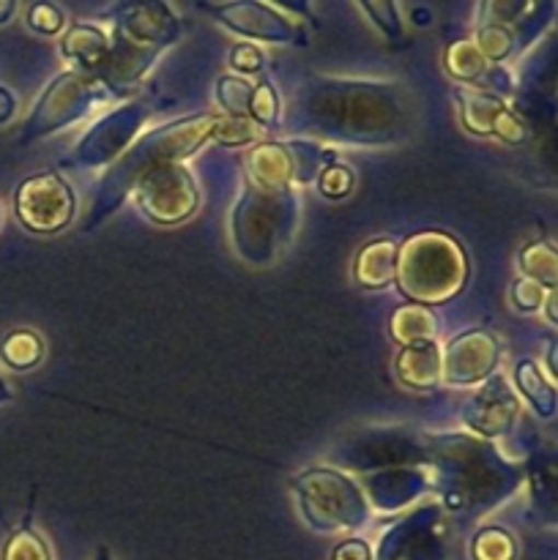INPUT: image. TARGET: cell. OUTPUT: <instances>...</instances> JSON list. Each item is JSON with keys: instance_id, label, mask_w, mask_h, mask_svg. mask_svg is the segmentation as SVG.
I'll list each match as a JSON object with an SVG mask.
<instances>
[{"instance_id": "21", "label": "cell", "mask_w": 558, "mask_h": 560, "mask_svg": "<svg viewBox=\"0 0 558 560\" xmlns=\"http://www.w3.org/2000/svg\"><path fill=\"white\" fill-rule=\"evenodd\" d=\"M443 66H446V74L452 80L463 82V85L481 88L485 85L487 74H490V66L481 52L476 49L474 38H457L446 47V55H443Z\"/></svg>"}, {"instance_id": "33", "label": "cell", "mask_w": 558, "mask_h": 560, "mask_svg": "<svg viewBox=\"0 0 558 560\" xmlns=\"http://www.w3.org/2000/svg\"><path fill=\"white\" fill-rule=\"evenodd\" d=\"M315 184L326 200H342V197H348L350 191H353L356 175L348 164H342L337 159V162H332L321 175H317Z\"/></svg>"}, {"instance_id": "30", "label": "cell", "mask_w": 558, "mask_h": 560, "mask_svg": "<svg viewBox=\"0 0 558 560\" xmlns=\"http://www.w3.org/2000/svg\"><path fill=\"white\" fill-rule=\"evenodd\" d=\"M0 560H53V552H49V545L38 530H33L31 525H22L3 545Z\"/></svg>"}, {"instance_id": "41", "label": "cell", "mask_w": 558, "mask_h": 560, "mask_svg": "<svg viewBox=\"0 0 558 560\" xmlns=\"http://www.w3.org/2000/svg\"><path fill=\"white\" fill-rule=\"evenodd\" d=\"M556 306H558V290H550V293L545 295V304H542V310H545V317L550 326H556Z\"/></svg>"}, {"instance_id": "38", "label": "cell", "mask_w": 558, "mask_h": 560, "mask_svg": "<svg viewBox=\"0 0 558 560\" xmlns=\"http://www.w3.org/2000/svg\"><path fill=\"white\" fill-rule=\"evenodd\" d=\"M332 560H372V550L364 539H345L334 547Z\"/></svg>"}, {"instance_id": "29", "label": "cell", "mask_w": 558, "mask_h": 560, "mask_svg": "<svg viewBox=\"0 0 558 560\" xmlns=\"http://www.w3.org/2000/svg\"><path fill=\"white\" fill-rule=\"evenodd\" d=\"M217 104L224 109V118H246L252 96V82L239 74H222L217 80Z\"/></svg>"}, {"instance_id": "11", "label": "cell", "mask_w": 558, "mask_h": 560, "mask_svg": "<svg viewBox=\"0 0 558 560\" xmlns=\"http://www.w3.org/2000/svg\"><path fill=\"white\" fill-rule=\"evenodd\" d=\"M206 11L219 25L249 42L295 44V47L306 44L304 27L263 0H224V3H208Z\"/></svg>"}, {"instance_id": "28", "label": "cell", "mask_w": 558, "mask_h": 560, "mask_svg": "<svg viewBox=\"0 0 558 560\" xmlns=\"http://www.w3.org/2000/svg\"><path fill=\"white\" fill-rule=\"evenodd\" d=\"M359 5L386 42L405 44V25L397 0H359Z\"/></svg>"}, {"instance_id": "12", "label": "cell", "mask_w": 558, "mask_h": 560, "mask_svg": "<svg viewBox=\"0 0 558 560\" xmlns=\"http://www.w3.org/2000/svg\"><path fill=\"white\" fill-rule=\"evenodd\" d=\"M501 364V342L487 328H465L441 348V383L474 386L496 375Z\"/></svg>"}, {"instance_id": "40", "label": "cell", "mask_w": 558, "mask_h": 560, "mask_svg": "<svg viewBox=\"0 0 558 560\" xmlns=\"http://www.w3.org/2000/svg\"><path fill=\"white\" fill-rule=\"evenodd\" d=\"M14 109H16L14 93H11L9 88L0 85V124H9L11 115H14Z\"/></svg>"}, {"instance_id": "35", "label": "cell", "mask_w": 558, "mask_h": 560, "mask_svg": "<svg viewBox=\"0 0 558 560\" xmlns=\"http://www.w3.org/2000/svg\"><path fill=\"white\" fill-rule=\"evenodd\" d=\"M230 66H233V71H239V77L263 74V69H266V55H263V49L257 44L241 42L230 49Z\"/></svg>"}, {"instance_id": "20", "label": "cell", "mask_w": 558, "mask_h": 560, "mask_svg": "<svg viewBox=\"0 0 558 560\" xmlns=\"http://www.w3.org/2000/svg\"><path fill=\"white\" fill-rule=\"evenodd\" d=\"M438 334V317L432 310L419 304H403L388 317V337L394 345L405 348L414 342H432Z\"/></svg>"}, {"instance_id": "43", "label": "cell", "mask_w": 558, "mask_h": 560, "mask_svg": "<svg viewBox=\"0 0 558 560\" xmlns=\"http://www.w3.org/2000/svg\"><path fill=\"white\" fill-rule=\"evenodd\" d=\"M11 397H14V392H11V388L5 386V381H3V377H0V402H9Z\"/></svg>"}, {"instance_id": "44", "label": "cell", "mask_w": 558, "mask_h": 560, "mask_svg": "<svg viewBox=\"0 0 558 560\" xmlns=\"http://www.w3.org/2000/svg\"><path fill=\"white\" fill-rule=\"evenodd\" d=\"M93 560H113V558H109V550H107V547H102V550L96 552V558H93Z\"/></svg>"}, {"instance_id": "22", "label": "cell", "mask_w": 558, "mask_h": 560, "mask_svg": "<svg viewBox=\"0 0 558 560\" xmlns=\"http://www.w3.org/2000/svg\"><path fill=\"white\" fill-rule=\"evenodd\" d=\"M518 266L523 279H531L539 288H545L547 293L558 290V255L550 241H528L520 249Z\"/></svg>"}, {"instance_id": "6", "label": "cell", "mask_w": 558, "mask_h": 560, "mask_svg": "<svg viewBox=\"0 0 558 560\" xmlns=\"http://www.w3.org/2000/svg\"><path fill=\"white\" fill-rule=\"evenodd\" d=\"M306 525L317 534L359 530L370 520V498L337 468H306L290 479Z\"/></svg>"}, {"instance_id": "24", "label": "cell", "mask_w": 558, "mask_h": 560, "mask_svg": "<svg viewBox=\"0 0 558 560\" xmlns=\"http://www.w3.org/2000/svg\"><path fill=\"white\" fill-rule=\"evenodd\" d=\"M425 490V479L416 474H386L370 481V498L381 509H397L414 501Z\"/></svg>"}, {"instance_id": "8", "label": "cell", "mask_w": 558, "mask_h": 560, "mask_svg": "<svg viewBox=\"0 0 558 560\" xmlns=\"http://www.w3.org/2000/svg\"><path fill=\"white\" fill-rule=\"evenodd\" d=\"M131 197H135L137 211L159 228L184 224L186 219L195 217L197 206H200V189L184 162L153 167L151 173L137 180Z\"/></svg>"}, {"instance_id": "32", "label": "cell", "mask_w": 558, "mask_h": 560, "mask_svg": "<svg viewBox=\"0 0 558 560\" xmlns=\"http://www.w3.org/2000/svg\"><path fill=\"white\" fill-rule=\"evenodd\" d=\"M257 137H260V129L249 118H224V115H219V124L213 129L211 142L224 148H244L255 145Z\"/></svg>"}, {"instance_id": "42", "label": "cell", "mask_w": 558, "mask_h": 560, "mask_svg": "<svg viewBox=\"0 0 558 560\" xmlns=\"http://www.w3.org/2000/svg\"><path fill=\"white\" fill-rule=\"evenodd\" d=\"M16 14V0H0V25L11 22V16Z\"/></svg>"}, {"instance_id": "3", "label": "cell", "mask_w": 558, "mask_h": 560, "mask_svg": "<svg viewBox=\"0 0 558 560\" xmlns=\"http://www.w3.org/2000/svg\"><path fill=\"white\" fill-rule=\"evenodd\" d=\"M113 22L107 58L93 77L109 96H126L151 71L159 55L181 36V20L167 0H120L107 14Z\"/></svg>"}, {"instance_id": "19", "label": "cell", "mask_w": 558, "mask_h": 560, "mask_svg": "<svg viewBox=\"0 0 558 560\" xmlns=\"http://www.w3.org/2000/svg\"><path fill=\"white\" fill-rule=\"evenodd\" d=\"M512 377H514V386H518L520 397L531 405V410H534L539 419L550 421L553 416H556L558 397H556V386L547 381L545 372H542V366L536 364V361L523 359L514 364Z\"/></svg>"}, {"instance_id": "17", "label": "cell", "mask_w": 558, "mask_h": 560, "mask_svg": "<svg viewBox=\"0 0 558 560\" xmlns=\"http://www.w3.org/2000/svg\"><path fill=\"white\" fill-rule=\"evenodd\" d=\"M397 241L375 238L359 249L353 260V282L364 290H386L394 284Z\"/></svg>"}, {"instance_id": "10", "label": "cell", "mask_w": 558, "mask_h": 560, "mask_svg": "<svg viewBox=\"0 0 558 560\" xmlns=\"http://www.w3.org/2000/svg\"><path fill=\"white\" fill-rule=\"evenodd\" d=\"M151 118V107L146 102H129L115 107L113 113L102 115L91 129L85 131L74 151L63 159V167L77 170H102L109 167L115 159L126 153V148L140 137L142 126Z\"/></svg>"}, {"instance_id": "4", "label": "cell", "mask_w": 558, "mask_h": 560, "mask_svg": "<svg viewBox=\"0 0 558 560\" xmlns=\"http://www.w3.org/2000/svg\"><path fill=\"white\" fill-rule=\"evenodd\" d=\"M470 277L465 246L441 230H421L397 244L394 284L408 304H449L465 290Z\"/></svg>"}, {"instance_id": "16", "label": "cell", "mask_w": 558, "mask_h": 560, "mask_svg": "<svg viewBox=\"0 0 558 560\" xmlns=\"http://www.w3.org/2000/svg\"><path fill=\"white\" fill-rule=\"evenodd\" d=\"M454 102H457L460 124L474 137H492L496 120L507 109L498 93L481 88H454Z\"/></svg>"}, {"instance_id": "15", "label": "cell", "mask_w": 558, "mask_h": 560, "mask_svg": "<svg viewBox=\"0 0 558 560\" xmlns=\"http://www.w3.org/2000/svg\"><path fill=\"white\" fill-rule=\"evenodd\" d=\"M394 372L408 392H435L441 386V348L435 339L399 348Z\"/></svg>"}, {"instance_id": "27", "label": "cell", "mask_w": 558, "mask_h": 560, "mask_svg": "<svg viewBox=\"0 0 558 560\" xmlns=\"http://www.w3.org/2000/svg\"><path fill=\"white\" fill-rule=\"evenodd\" d=\"M470 558L474 560H514L518 558V541L509 530L498 525H487L470 541Z\"/></svg>"}, {"instance_id": "14", "label": "cell", "mask_w": 558, "mask_h": 560, "mask_svg": "<svg viewBox=\"0 0 558 560\" xmlns=\"http://www.w3.org/2000/svg\"><path fill=\"white\" fill-rule=\"evenodd\" d=\"M246 180L266 189H293L295 162L290 140L255 142L244 159Z\"/></svg>"}, {"instance_id": "36", "label": "cell", "mask_w": 558, "mask_h": 560, "mask_svg": "<svg viewBox=\"0 0 558 560\" xmlns=\"http://www.w3.org/2000/svg\"><path fill=\"white\" fill-rule=\"evenodd\" d=\"M528 135H531L528 124H525V120L520 118L512 107L503 109L501 118L496 120V129H492V137L501 142H507V145H523V142L528 140Z\"/></svg>"}, {"instance_id": "13", "label": "cell", "mask_w": 558, "mask_h": 560, "mask_svg": "<svg viewBox=\"0 0 558 560\" xmlns=\"http://www.w3.org/2000/svg\"><path fill=\"white\" fill-rule=\"evenodd\" d=\"M518 413V394H514L512 388H509V383L496 372V375L487 377L485 386L465 402L463 421L474 435L492 441V438H503L512 432Z\"/></svg>"}, {"instance_id": "39", "label": "cell", "mask_w": 558, "mask_h": 560, "mask_svg": "<svg viewBox=\"0 0 558 560\" xmlns=\"http://www.w3.org/2000/svg\"><path fill=\"white\" fill-rule=\"evenodd\" d=\"M271 3L282 5V9H288V11H290V14H299V16H304V20L317 22V20H315V14H312L310 0H271Z\"/></svg>"}, {"instance_id": "7", "label": "cell", "mask_w": 558, "mask_h": 560, "mask_svg": "<svg viewBox=\"0 0 558 560\" xmlns=\"http://www.w3.org/2000/svg\"><path fill=\"white\" fill-rule=\"evenodd\" d=\"M107 88H104L96 77L88 74V71H60V74L53 77V82L44 88L42 98H38L36 107L27 115L25 126H22V140L33 142L42 140V137L55 135V131L69 129V126L88 118V115L93 113V107L107 102Z\"/></svg>"}, {"instance_id": "34", "label": "cell", "mask_w": 558, "mask_h": 560, "mask_svg": "<svg viewBox=\"0 0 558 560\" xmlns=\"http://www.w3.org/2000/svg\"><path fill=\"white\" fill-rule=\"evenodd\" d=\"M25 20H27V27L42 33V36H58V33H63L66 27L63 11H60V5L49 3V0H36V3H31Z\"/></svg>"}, {"instance_id": "26", "label": "cell", "mask_w": 558, "mask_h": 560, "mask_svg": "<svg viewBox=\"0 0 558 560\" xmlns=\"http://www.w3.org/2000/svg\"><path fill=\"white\" fill-rule=\"evenodd\" d=\"M474 44L487 63L498 66L518 52V31L507 25H479Z\"/></svg>"}, {"instance_id": "18", "label": "cell", "mask_w": 558, "mask_h": 560, "mask_svg": "<svg viewBox=\"0 0 558 560\" xmlns=\"http://www.w3.org/2000/svg\"><path fill=\"white\" fill-rule=\"evenodd\" d=\"M107 49L109 36L91 22H77L60 36V55L71 60L77 71H88V74H93L102 66V60L107 58Z\"/></svg>"}, {"instance_id": "37", "label": "cell", "mask_w": 558, "mask_h": 560, "mask_svg": "<svg viewBox=\"0 0 558 560\" xmlns=\"http://www.w3.org/2000/svg\"><path fill=\"white\" fill-rule=\"evenodd\" d=\"M545 295L547 290L539 288L536 282H531V279L520 277L518 282L512 284V304L514 310L520 312H539L542 304H545Z\"/></svg>"}, {"instance_id": "9", "label": "cell", "mask_w": 558, "mask_h": 560, "mask_svg": "<svg viewBox=\"0 0 558 560\" xmlns=\"http://www.w3.org/2000/svg\"><path fill=\"white\" fill-rule=\"evenodd\" d=\"M16 222L33 235H58L77 217V197L60 173L27 175L14 195Z\"/></svg>"}, {"instance_id": "25", "label": "cell", "mask_w": 558, "mask_h": 560, "mask_svg": "<svg viewBox=\"0 0 558 560\" xmlns=\"http://www.w3.org/2000/svg\"><path fill=\"white\" fill-rule=\"evenodd\" d=\"M246 118L257 126L260 131H277L282 126V104H279V93L271 80L263 77L257 85H252L249 109Z\"/></svg>"}, {"instance_id": "5", "label": "cell", "mask_w": 558, "mask_h": 560, "mask_svg": "<svg viewBox=\"0 0 558 560\" xmlns=\"http://www.w3.org/2000/svg\"><path fill=\"white\" fill-rule=\"evenodd\" d=\"M299 228V195L293 189H266L246 180L230 217L233 246L249 266H268L293 241Z\"/></svg>"}, {"instance_id": "31", "label": "cell", "mask_w": 558, "mask_h": 560, "mask_svg": "<svg viewBox=\"0 0 558 560\" xmlns=\"http://www.w3.org/2000/svg\"><path fill=\"white\" fill-rule=\"evenodd\" d=\"M528 9H531V0H479V16H476V27L479 25L514 27L518 22L525 20Z\"/></svg>"}, {"instance_id": "2", "label": "cell", "mask_w": 558, "mask_h": 560, "mask_svg": "<svg viewBox=\"0 0 558 560\" xmlns=\"http://www.w3.org/2000/svg\"><path fill=\"white\" fill-rule=\"evenodd\" d=\"M219 124L217 113H197L186 118H175L159 129L146 131L137 137L120 159H115L107 167L104 178L93 189L91 206H88L85 230H93L104 219L113 217L126 197H131L137 180L151 173L159 164L184 162L191 153L200 151L206 142H211L213 129Z\"/></svg>"}, {"instance_id": "23", "label": "cell", "mask_w": 558, "mask_h": 560, "mask_svg": "<svg viewBox=\"0 0 558 560\" xmlns=\"http://www.w3.org/2000/svg\"><path fill=\"white\" fill-rule=\"evenodd\" d=\"M44 359V342L31 328H16L0 342V361L14 372L36 370Z\"/></svg>"}, {"instance_id": "1", "label": "cell", "mask_w": 558, "mask_h": 560, "mask_svg": "<svg viewBox=\"0 0 558 560\" xmlns=\"http://www.w3.org/2000/svg\"><path fill=\"white\" fill-rule=\"evenodd\" d=\"M301 120L342 145H392L408 131V96L394 82L310 77L299 93Z\"/></svg>"}]
</instances>
